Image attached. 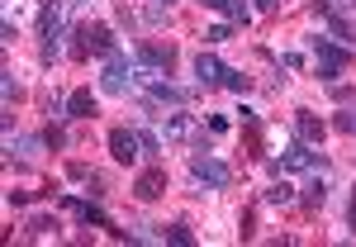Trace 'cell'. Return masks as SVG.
<instances>
[{
    "mask_svg": "<svg viewBox=\"0 0 356 247\" xmlns=\"http://www.w3.org/2000/svg\"><path fill=\"white\" fill-rule=\"evenodd\" d=\"M309 48H314V72H318V81L323 86H332L347 67H352V48L347 43H332V38H309Z\"/></svg>",
    "mask_w": 356,
    "mask_h": 247,
    "instance_id": "obj_1",
    "label": "cell"
},
{
    "mask_svg": "<svg viewBox=\"0 0 356 247\" xmlns=\"http://www.w3.org/2000/svg\"><path fill=\"white\" fill-rule=\"evenodd\" d=\"M191 176L200 186H209V191H228L233 186V166L209 157V152H191Z\"/></svg>",
    "mask_w": 356,
    "mask_h": 247,
    "instance_id": "obj_2",
    "label": "cell"
},
{
    "mask_svg": "<svg viewBox=\"0 0 356 247\" xmlns=\"http://www.w3.org/2000/svg\"><path fill=\"white\" fill-rule=\"evenodd\" d=\"M134 62L138 67H152V72H171V67H176V48H171V43H147V38H143V43L134 48Z\"/></svg>",
    "mask_w": 356,
    "mask_h": 247,
    "instance_id": "obj_3",
    "label": "cell"
},
{
    "mask_svg": "<svg viewBox=\"0 0 356 247\" xmlns=\"http://www.w3.org/2000/svg\"><path fill=\"white\" fill-rule=\"evenodd\" d=\"M62 209H72L81 223H95V228H114L110 223V214L100 209V205H90V200H76V195H62ZM114 238H129L124 228H114Z\"/></svg>",
    "mask_w": 356,
    "mask_h": 247,
    "instance_id": "obj_4",
    "label": "cell"
},
{
    "mask_svg": "<svg viewBox=\"0 0 356 247\" xmlns=\"http://www.w3.org/2000/svg\"><path fill=\"white\" fill-rule=\"evenodd\" d=\"M138 152H143V143H138V134H129V129H114L110 134V157L119 166H134Z\"/></svg>",
    "mask_w": 356,
    "mask_h": 247,
    "instance_id": "obj_5",
    "label": "cell"
},
{
    "mask_svg": "<svg viewBox=\"0 0 356 247\" xmlns=\"http://www.w3.org/2000/svg\"><path fill=\"white\" fill-rule=\"evenodd\" d=\"M314 15H318V19H323V24L332 29V38H342L347 48H352V43H356V29L347 24V15H337V10H332L328 0H314Z\"/></svg>",
    "mask_w": 356,
    "mask_h": 247,
    "instance_id": "obj_6",
    "label": "cell"
},
{
    "mask_svg": "<svg viewBox=\"0 0 356 247\" xmlns=\"http://www.w3.org/2000/svg\"><path fill=\"white\" fill-rule=\"evenodd\" d=\"M124 77H129V57L110 53V57H105V72H100V86H105L110 95H124V86H129Z\"/></svg>",
    "mask_w": 356,
    "mask_h": 247,
    "instance_id": "obj_7",
    "label": "cell"
},
{
    "mask_svg": "<svg viewBox=\"0 0 356 247\" xmlns=\"http://www.w3.org/2000/svg\"><path fill=\"white\" fill-rule=\"evenodd\" d=\"M86 48H90L95 57L119 53V43H114V29H110V24H86Z\"/></svg>",
    "mask_w": 356,
    "mask_h": 247,
    "instance_id": "obj_8",
    "label": "cell"
},
{
    "mask_svg": "<svg viewBox=\"0 0 356 247\" xmlns=\"http://www.w3.org/2000/svg\"><path fill=\"white\" fill-rule=\"evenodd\" d=\"M162 191H166V171H162V166H152V171H143V176L134 181V195L143 200V205H147V200H157Z\"/></svg>",
    "mask_w": 356,
    "mask_h": 247,
    "instance_id": "obj_9",
    "label": "cell"
},
{
    "mask_svg": "<svg viewBox=\"0 0 356 247\" xmlns=\"http://www.w3.org/2000/svg\"><path fill=\"white\" fill-rule=\"evenodd\" d=\"M147 90H152V100H157V105H186V100H191V90L162 81V77H147Z\"/></svg>",
    "mask_w": 356,
    "mask_h": 247,
    "instance_id": "obj_10",
    "label": "cell"
},
{
    "mask_svg": "<svg viewBox=\"0 0 356 247\" xmlns=\"http://www.w3.org/2000/svg\"><path fill=\"white\" fill-rule=\"evenodd\" d=\"M195 81L200 86H223V62L214 53H200L195 57Z\"/></svg>",
    "mask_w": 356,
    "mask_h": 247,
    "instance_id": "obj_11",
    "label": "cell"
},
{
    "mask_svg": "<svg viewBox=\"0 0 356 247\" xmlns=\"http://www.w3.org/2000/svg\"><path fill=\"white\" fill-rule=\"evenodd\" d=\"M62 119H95V95L90 90H72L67 105H62Z\"/></svg>",
    "mask_w": 356,
    "mask_h": 247,
    "instance_id": "obj_12",
    "label": "cell"
},
{
    "mask_svg": "<svg viewBox=\"0 0 356 247\" xmlns=\"http://www.w3.org/2000/svg\"><path fill=\"white\" fill-rule=\"evenodd\" d=\"M295 138H304V143L314 148V143L323 138V119H318L314 110H295Z\"/></svg>",
    "mask_w": 356,
    "mask_h": 247,
    "instance_id": "obj_13",
    "label": "cell"
},
{
    "mask_svg": "<svg viewBox=\"0 0 356 247\" xmlns=\"http://www.w3.org/2000/svg\"><path fill=\"white\" fill-rule=\"evenodd\" d=\"M200 5H204V10H219V15H228L233 24H247V19H252V10H247L243 0H200Z\"/></svg>",
    "mask_w": 356,
    "mask_h": 247,
    "instance_id": "obj_14",
    "label": "cell"
},
{
    "mask_svg": "<svg viewBox=\"0 0 356 247\" xmlns=\"http://www.w3.org/2000/svg\"><path fill=\"white\" fill-rule=\"evenodd\" d=\"M300 200L309 205V209H323V205H328V181H309Z\"/></svg>",
    "mask_w": 356,
    "mask_h": 247,
    "instance_id": "obj_15",
    "label": "cell"
},
{
    "mask_svg": "<svg viewBox=\"0 0 356 247\" xmlns=\"http://www.w3.org/2000/svg\"><path fill=\"white\" fill-rule=\"evenodd\" d=\"M157 238H166V243H181V247H191V243H195L191 223H181V219H176V223H166V228L157 233Z\"/></svg>",
    "mask_w": 356,
    "mask_h": 247,
    "instance_id": "obj_16",
    "label": "cell"
},
{
    "mask_svg": "<svg viewBox=\"0 0 356 247\" xmlns=\"http://www.w3.org/2000/svg\"><path fill=\"white\" fill-rule=\"evenodd\" d=\"M24 238H57V219H48V214H38V219H29Z\"/></svg>",
    "mask_w": 356,
    "mask_h": 247,
    "instance_id": "obj_17",
    "label": "cell"
},
{
    "mask_svg": "<svg viewBox=\"0 0 356 247\" xmlns=\"http://www.w3.org/2000/svg\"><path fill=\"white\" fill-rule=\"evenodd\" d=\"M191 134H195L191 114H166V138H191Z\"/></svg>",
    "mask_w": 356,
    "mask_h": 247,
    "instance_id": "obj_18",
    "label": "cell"
},
{
    "mask_svg": "<svg viewBox=\"0 0 356 247\" xmlns=\"http://www.w3.org/2000/svg\"><path fill=\"white\" fill-rule=\"evenodd\" d=\"M290 200H295V186L285 176H275V186L266 191V205H290Z\"/></svg>",
    "mask_w": 356,
    "mask_h": 247,
    "instance_id": "obj_19",
    "label": "cell"
},
{
    "mask_svg": "<svg viewBox=\"0 0 356 247\" xmlns=\"http://www.w3.org/2000/svg\"><path fill=\"white\" fill-rule=\"evenodd\" d=\"M134 134H138V143H143V157H152V162H157V157H162V138L147 134V129H134Z\"/></svg>",
    "mask_w": 356,
    "mask_h": 247,
    "instance_id": "obj_20",
    "label": "cell"
},
{
    "mask_svg": "<svg viewBox=\"0 0 356 247\" xmlns=\"http://www.w3.org/2000/svg\"><path fill=\"white\" fill-rule=\"evenodd\" d=\"M223 86H228V90H238V95H247V90H252V77L233 72V67H223Z\"/></svg>",
    "mask_w": 356,
    "mask_h": 247,
    "instance_id": "obj_21",
    "label": "cell"
},
{
    "mask_svg": "<svg viewBox=\"0 0 356 247\" xmlns=\"http://www.w3.org/2000/svg\"><path fill=\"white\" fill-rule=\"evenodd\" d=\"M233 38V24H214V29H204V43H228Z\"/></svg>",
    "mask_w": 356,
    "mask_h": 247,
    "instance_id": "obj_22",
    "label": "cell"
},
{
    "mask_svg": "<svg viewBox=\"0 0 356 247\" xmlns=\"http://www.w3.org/2000/svg\"><path fill=\"white\" fill-rule=\"evenodd\" d=\"M332 129H337V134H356V110H342L332 119Z\"/></svg>",
    "mask_w": 356,
    "mask_h": 247,
    "instance_id": "obj_23",
    "label": "cell"
},
{
    "mask_svg": "<svg viewBox=\"0 0 356 247\" xmlns=\"http://www.w3.org/2000/svg\"><path fill=\"white\" fill-rule=\"evenodd\" d=\"M328 95L337 100V105H347V100H352L356 90H352V86H342V81H332V86H328Z\"/></svg>",
    "mask_w": 356,
    "mask_h": 247,
    "instance_id": "obj_24",
    "label": "cell"
},
{
    "mask_svg": "<svg viewBox=\"0 0 356 247\" xmlns=\"http://www.w3.org/2000/svg\"><path fill=\"white\" fill-rule=\"evenodd\" d=\"M43 143H48V148H67V134H62V129H48Z\"/></svg>",
    "mask_w": 356,
    "mask_h": 247,
    "instance_id": "obj_25",
    "label": "cell"
},
{
    "mask_svg": "<svg viewBox=\"0 0 356 247\" xmlns=\"http://www.w3.org/2000/svg\"><path fill=\"white\" fill-rule=\"evenodd\" d=\"M209 134H228V114H209Z\"/></svg>",
    "mask_w": 356,
    "mask_h": 247,
    "instance_id": "obj_26",
    "label": "cell"
},
{
    "mask_svg": "<svg viewBox=\"0 0 356 247\" xmlns=\"http://www.w3.org/2000/svg\"><path fill=\"white\" fill-rule=\"evenodd\" d=\"M275 5H280V0H257V10H275Z\"/></svg>",
    "mask_w": 356,
    "mask_h": 247,
    "instance_id": "obj_27",
    "label": "cell"
},
{
    "mask_svg": "<svg viewBox=\"0 0 356 247\" xmlns=\"http://www.w3.org/2000/svg\"><path fill=\"white\" fill-rule=\"evenodd\" d=\"M352 214H356V186H352Z\"/></svg>",
    "mask_w": 356,
    "mask_h": 247,
    "instance_id": "obj_28",
    "label": "cell"
},
{
    "mask_svg": "<svg viewBox=\"0 0 356 247\" xmlns=\"http://www.w3.org/2000/svg\"><path fill=\"white\" fill-rule=\"evenodd\" d=\"M157 5H171V0H157Z\"/></svg>",
    "mask_w": 356,
    "mask_h": 247,
    "instance_id": "obj_29",
    "label": "cell"
}]
</instances>
